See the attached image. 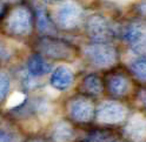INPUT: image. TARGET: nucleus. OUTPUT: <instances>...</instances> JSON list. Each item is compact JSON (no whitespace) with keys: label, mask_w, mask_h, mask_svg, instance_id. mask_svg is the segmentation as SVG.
Masks as SVG:
<instances>
[{"label":"nucleus","mask_w":146,"mask_h":142,"mask_svg":"<svg viewBox=\"0 0 146 142\" xmlns=\"http://www.w3.org/2000/svg\"><path fill=\"white\" fill-rule=\"evenodd\" d=\"M86 31L88 37L96 42H107L113 37V27L102 15L91 16L87 20Z\"/></svg>","instance_id":"0eeeda50"},{"label":"nucleus","mask_w":146,"mask_h":142,"mask_svg":"<svg viewBox=\"0 0 146 142\" xmlns=\"http://www.w3.org/2000/svg\"><path fill=\"white\" fill-rule=\"evenodd\" d=\"M84 55L91 65L98 68H108L117 61V51L107 42H96L86 46Z\"/></svg>","instance_id":"f03ea898"},{"label":"nucleus","mask_w":146,"mask_h":142,"mask_svg":"<svg viewBox=\"0 0 146 142\" xmlns=\"http://www.w3.org/2000/svg\"><path fill=\"white\" fill-rule=\"evenodd\" d=\"M73 72L72 69L66 66H58L51 74V86L58 91H64L72 85L73 82Z\"/></svg>","instance_id":"9d476101"},{"label":"nucleus","mask_w":146,"mask_h":142,"mask_svg":"<svg viewBox=\"0 0 146 142\" xmlns=\"http://www.w3.org/2000/svg\"><path fill=\"white\" fill-rule=\"evenodd\" d=\"M130 67L137 78L146 82V58L139 57L134 59L130 64Z\"/></svg>","instance_id":"dca6fc26"},{"label":"nucleus","mask_w":146,"mask_h":142,"mask_svg":"<svg viewBox=\"0 0 146 142\" xmlns=\"http://www.w3.org/2000/svg\"><path fill=\"white\" fill-rule=\"evenodd\" d=\"M47 1H56V0H47Z\"/></svg>","instance_id":"393cba45"},{"label":"nucleus","mask_w":146,"mask_h":142,"mask_svg":"<svg viewBox=\"0 0 146 142\" xmlns=\"http://www.w3.org/2000/svg\"><path fill=\"white\" fill-rule=\"evenodd\" d=\"M5 27L8 34L26 37L32 31V14L26 7H15L8 14Z\"/></svg>","instance_id":"7ed1b4c3"},{"label":"nucleus","mask_w":146,"mask_h":142,"mask_svg":"<svg viewBox=\"0 0 146 142\" xmlns=\"http://www.w3.org/2000/svg\"><path fill=\"white\" fill-rule=\"evenodd\" d=\"M10 76L7 72L0 68V102L6 99L7 93L10 91Z\"/></svg>","instance_id":"a211bd4d"},{"label":"nucleus","mask_w":146,"mask_h":142,"mask_svg":"<svg viewBox=\"0 0 146 142\" xmlns=\"http://www.w3.org/2000/svg\"><path fill=\"white\" fill-rule=\"evenodd\" d=\"M85 142H114V137L108 131L94 130L86 136Z\"/></svg>","instance_id":"f3484780"},{"label":"nucleus","mask_w":146,"mask_h":142,"mask_svg":"<svg viewBox=\"0 0 146 142\" xmlns=\"http://www.w3.org/2000/svg\"><path fill=\"white\" fill-rule=\"evenodd\" d=\"M124 38L135 54L146 58V21H135L126 26Z\"/></svg>","instance_id":"20e7f679"},{"label":"nucleus","mask_w":146,"mask_h":142,"mask_svg":"<svg viewBox=\"0 0 146 142\" xmlns=\"http://www.w3.org/2000/svg\"><path fill=\"white\" fill-rule=\"evenodd\" d=\"M4 1H7V3H15V1H19V0H4Z\"/></svg>","instance_id":"5701e85b"},{"label":"nucleus","mask_w":146,"mask_h":142,"mask_svg":"<svg viewBox=\"0 0 146 142\" xmlns=\"http://www.w3.org/2000/svg\"><path fill=\"white\" fill-rule=\"evenodd\" d=\"M97 119L105 125H115L125 120L127 109L124 105L115 101H104L97 108Z\"/></svg>","instance_id":"39448f33"},{"label":"nucleus","mask_w":146,"mask_h":142,"mask_svg":"<svg viewBox=\"0 0 146 142\" xmlns=\"http://www.w3.org/2000/svg\"><path fill=\"white\" fill-rule=\"evenodd\" d=\"M52 18L58 27L64 30H72L80 24L83 18V10L76 1L65 0L54 7Z\"/></svg>","instance_id":"f257e3e1"},{"label":"nucleus","mask_w":146,"mask_h":142,"mask_svg":"<svg viewBox=\"0 0 146 142\" xmlns=\"http://www.w3.org/2000/svg\"><path fill=\"white\" fill-rule=\"evenodd\" d=\"M84 89L91 95H99L103 91V85L97 75H88L84 80Z\"/></svg>","instance_id":"2eb2a0df"},{"label":"nucleus","mask_w":146,"mask_h":142,"mask_svg":"<svg viewBox=\"0 0 146 142\" xmlns=\"http://www.w3.org/2000/svg\"><path fill=\"white\" fill-rule=\"evenodd\" d=\"M76 137L72 126L66 121H59L52 129L53 142H73Z\"/></svg>","instance_id":"f8f14e48"},{"label":"nucleus","mask_w":146,"mask_h":142,"mask_svg":"<svg viewBox=\"0 0 146 142\" xmlns=\"http://www.w3.org/2000/svg\"><path fill=\"white\" fill-rule=\"evenodd\" d=\"M0 142H20V137L11 130L0 129Z\"/></svg>","instance_id":"aec40b11"},{"label":"nucleus","mask_w":146,"mask_h":142,"mask_svg":"<svg viewBox=\"0 0 146 142\" xmlns=\"http://www.w3.org/2000/svg\"><path fill=\"white\" fill-rule=\"evenodd\" d=\"M36 24H38V30L44 34H52L54 33V27L52 26L48 16L45 10L39 6L36 10Z\"/></svg>","instance_id":"4468645a"},{"label":"nucleus","mask_w":146,"mask_h":142,"mask_svg":"<svg viewBox=\"0 0 146 142\" xmlns=\"http://www.w3.org/2000/svg\"><path fill=\"white\" fill-rule=\"evenodd\" d=\"M1 10H3V7H1V5H0V12H1Z\"/></svg>","instance_id":"b1692460"},{"label":"nucleus","mask_w":146,"mask_h":142,"mask_svg":"<svg viewBox=\"0 0 146 142\" xmlns=\"http://www.w3.org/2000/svg\"><path fill=\"white\" fill-rule=\"evenodd\" d=\"M108 91L114 96H124L130 91V81L124 75H112L108 79Z\"/></svg>","instance_id":"ddd939ff"},{"label":"nucleus","mask_w":146,"mask_h":142,"mask_svg":"<svg viewBox=\"0 0 146 142\" xmlns=\"http://www.w3.org/2000/svg\"><path fill=\"white\" fill-rule=\"evenodd\" d=\"M52 70V66L42 57L34 55L27 62V74L32 78H40L46 75Z\"/></svg>","instance_id":"9b49d317"},{"label":"nucleus","mask_w":146,"mask_h":142,"mask_svg":"<svg viewBox=\"0 0 146 142\" xmlns=\"http://www.w3.org/2000/svg\"><path fill=\"white\" fill-rule=\"evenodd\" d=\"M125 135L133 142H143L146 139V121L141 115H133L124 128Z\"/></svg>","instance_id":"1a4fd4ad"},{"label":"nucleus","mask_w":146,"mask_h":142,"mask_svg":"<svg viewBox=\"0 0 146 142\" xmlns=\"http://www.w3.org/2000/svg\"><path fill=\"white\" fill-rule=\"evenodd\" d=\"M11 57H12V49L4 41L0 40V60L7 61L11 59Z\"/></svg>","instance_id":"412c9836"},{"label":"nucleus","mask_w":146,"mask_h":142,"mask_svg":"<svg viewBox=\"0 0 146 142\" xmlns=\"http://www.w3.org/2000/svg\"><path fill=\"white\" fill-rule=\"evenodd\" d=\"M26 101V95L21 92H13L10 96L7 97V102H6V107L7 108H18Z\"/></svg>","instance_id":"6ab92c4d"},{"label":"nucleus","mask_w":146,"mask_h":142,"mask_svg":"<svg viewBox=\"0 0 146 142\" xmlns=\"http://www.w3.org/2000/svg\"><path fill=\"white\" fill-rule=\"evenodd\" d=\"M139 99L141 101V103L144 105V107L146 108V89H143L139 94Z\"/></svg>","instance_id":"4be33fe9"},{"label":"nucleus","mask_w":146,"mask_h":142,"mask_svg":"<svg viewBox=\"0 0 146 142\" xmlns=\"http://www.w3.org/2000/svg\"><path fill=\"white\" fill-rule=\"evenodd\" d=\"M70 116L77 122H90L94 115V106L90 99L77 97L68 103Z\"/></svg>","instance_id":"6e6552de"},{"label":"nucleus","mask_w":146,"mask_h":142,"mask_svg":"<svg viewBox=\"0 0 146 142\" xmlns=\"http://www.w3.org/2000/svg\"><path fill=\"white\" fill-rule=\"evenodd\" d=\"M38 51L42 55L52 59H71L73 57V49L66 42L58 39L44 38L38 42Z\"/></svg>","instance_id":"423d86ee"}]
</instances>
